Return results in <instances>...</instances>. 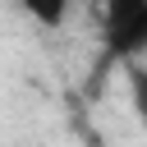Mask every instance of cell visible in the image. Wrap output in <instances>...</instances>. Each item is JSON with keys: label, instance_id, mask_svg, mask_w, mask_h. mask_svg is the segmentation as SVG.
I'll list each match as a JSON object with an SVG mask.
<instances>
[{"label": "cell", "instance_id": "obj_4", "mask_svg": "<svg viewBox=\"0 0 147 147\" xmlns=\"http://www.w3.org/2000/svg\"><path fill=\"white\" fill-rule=\"evenodd\" d=\"M87 147H106V142H101V138H87Z\"/></svg>", "mask_w": 147, "mask_h": 147}, {"label": "cell", "instance_id": "obj_1", "mask_svg": "<svg viewBox=\"0 0 147 147\" xmlns=\"http://www.w3.org/2000/svg\"><path fill=\"white\" fill-rule=\"evenodd\" d=\"M101 9V55L138 64L147 55V0H96Z\"/></svg>", "mask_w": 147, "mask_h": 147}, {"label": "cell", "instance_id": "obj_3", "mask_svg": "<svg viewBox=\"0 0 147 147\" xmlns=\"http://www.w3.org/2000/svg\"><path fill=\"white\" fill-rule=\"evenodd\" d=\"M129 96H133L138 119L147 124V64H129Z\"/></svg>", "mask_w": 147, "mask_h": 147}, {"label": "cell", "instance_id": "obj_2", "mask_svg": "<svg viewBox=\"0 0 147 147\" xmlns=\"http://www.w3.org/2000/svg\"><path fill=\"white\" fill-rule=\"evenodd\" d=\"M23 5V14L32 18V23H41V28H60L64 18H69V5L74 0H18Z\"/></svg>", "mask_w": 147, "mask_h": 147}]
</instances>
